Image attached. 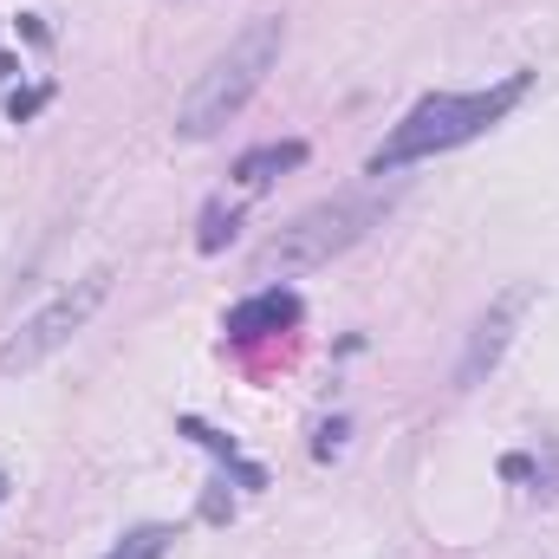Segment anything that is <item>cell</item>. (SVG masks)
<instances>
[{
    "instance_id": "obj_3",
    "label": "cell",
    "mask_w": 559,
    "mask_h": 559,
    "mask_svg": "<svg viewBox=\"0 0 559 559\" xmlns=\"http://www.w3.org/2000/svg\"><path fill=\"white\" fill-rule=\"evenodd\" d=\"M384 209H391V195H378V189H352V195H332V202L293 215L286 228H274V235L261 241L254 274H306V267H325L332 254L358 248V241L384 222Z\"/></svg>"
},
{
    "instance_id": "obj_11",
    "label": "cell",
    "mask_w": 559,
    "mask_h": 559,
    "mask_svg": "<svg viewBox=\"0 0 559 559\" xmlns=\"http://www.w3.org/2000/svg\"><path fill=\"white\" fill-rule=\"evenodd\" d=\"M0 501H7V481H0Z\"/></svg>"
},
{
    "instance_id": "obj_5",
    "label": "cell",
    "mask_w": 559,
    "mask_h": 559,
    "mask_svg": "<svg viewBox=\"0 0 559 559\" xmlns=\"http://www.w3.org/2000/svg\"><path fill=\"white\" fill-rule=\"evenodd\" d=\"M527 312V286H514V293H501L481 319H475V338H468V352H462V365H455V384H475L481 371H495V358L508 352V332H514V319Z\"/></svg>"
},
{
    "instance_id": "obj_8",
    "label": "cell",
    "mask_w": 559,
    "mask_h": 559,
    "mask_svg": "<svg viewBox=\"0 0 559 559\" xmlns=\"http://www.w3.org/2000/svg\"><path fill=\"white\" fill-rule=\"evenodd\" d=\"M241 215H248V195H235V202H228V195H215V202L202 209V228H195V248H202V254H222V248L235 241V228H241Z\"/></svg>"
},
{
    "instance_id": "obj_9",
    "label": "cell",
    "mask_w": 559,
    "mask_h": 559,
    "mask_svg": "<svg viewBox=\"0 0 559 559\" xmlns=\"http://www.w3.org/2000/svg\"><path fill=\"white\" fill-rule=\"evenodd\" d=\"M182 436H195V442H202L222 468H235V475H241V488H267V475H261L254 462H241V455H235V442H228V436H215L202 417H182Z\"/></svg>"
},
{
    "instance_id": "obj_10",
    "label": "cell",
    "mask_w": 559,
    "mask_h": 559,
    "mask_svg": "<svg viewBox=\"0 0 559 559\" xmlns=\"http://www.w3.org/2000/svg\"><path fill=\"white\" fill-rule=\"evenodd\" d=\"M169 540H176L169 527H131V534H124L105 559H163V554H169Z\"/></svg>"
},
{
    "instance_id": "obj_6",
    "label": "cell",
    "mask_w": 559,
    "mask_h": 559,
    "mask_svg": "<svg viewBox=\"0 0 559 559\" xmlns=\"http://www.w3.org/2000/svg\"><path fill=\"white\" fill-rule=\"evenodd\" d=\"M299 325V293H286V286H267V293H254V299H241L235 312H228V338L235 345H254V338H274V332H293Z\"/></svg>"
},
{
    "instance_id": "obj_4",
    "label": "cell",
    "mask_w": 559,
    "mask_h": 559,
    "mask_svg": "<svg viewBox=\"0 0 559 559\" xmlns=\"http://www.w3.org/2000/svg\"><path fill=\"white\" fill-rule=\"evenodd\" d=\"M111 299V267H92L85 280H72L66 293H52L33 319H20L13 325V338L0 345V378H13V371H33V365H46L59 345H72L85 325H92V312Z\"/></svg>"
},
{
    "instance_id": "obj_1",
    "label": "cell",
    "mask_w": 559,
    "mask_h": 559,
    "mask_svg": "<svg viewBox=\"0 0 559 559\" xmlns=\"http://www.w3.org/2000/svg\"><path fill=\"white\" fill-rule=\"evenodd\" d=\"M527 98V72H508L501 85H488V92H436V98H423L411 105L397 124H391V138L371 150V176H397V169H411V163H429V156H442V150H462V143H475L488 124H501L514 105Z\"/></svg>"
},
{
    "instance_id": "obj_2",
    "label": "cell",
    "mask_w": 559,
    "mask_h": 559,
    "mask_svg": "<svg viewBox=\"0 0 559 559\" xmlns=\"http://www.w3.org/2000/svg\"><path fill=\"white\" fill-rule=\"evenodd\" d=\"M280 46H286V26H280V13H261V20H248L202 72H195V85L182 92V105H176V138L202 143L215 138L228 118H241V105L267 85V72L280 66Z\"/></svg>"
},
{
    "instance_id": "obj_7",
    "label": "cell",
    "mask_w": 559,
    "mask_h": 559,
    "mask_svg": "<svg viewBox=\"0 0 559 559\" xmlns=\"http://www.w3.org/2000/svg\"><path fill=\"white\" fill-rule=\"evenodd\" d=\"M299 163H306V143H299V138L261 143V150H248V156L235 163V189H241V195H261L280 169H299Z\"/></svg>"
}]
</instances>
